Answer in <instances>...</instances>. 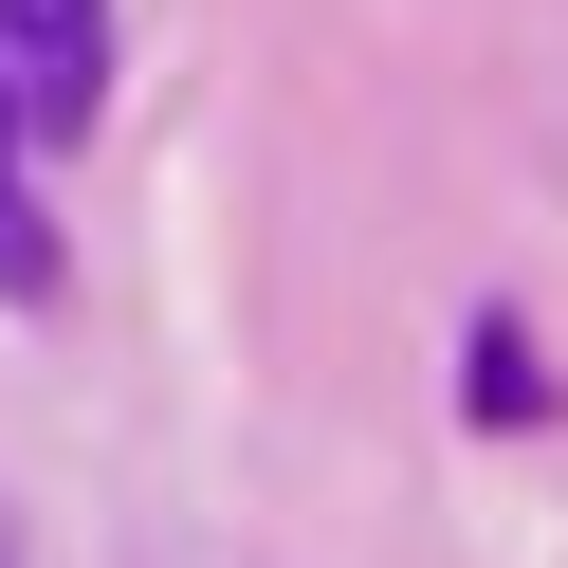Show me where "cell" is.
Masks as SVG:
<instances>
[{"instance_id":"cell-2","label":"cell","mask_w":568,"mask_h":568,"mask_svg":"<svg viewBox=\"0 0 568 568\" xmlns=\"http://www.w3.org/2000/svg\"><path fill=\"white\" fill-rule=\"evenodd\" d=\"M0 294H19V312L55 294V202L19 184V129H0Z\"/></svg>"},{"instance_id":"cell-4","label":"cell","mask_w":568,"mask_h":568,"mask_svg":"<svg viewBox=\"0 0 568 568\" xmlns=\"http://www.w3.org/2000/svg\"><path fill=\"white\" fill-rule=\"evenodd\" d=\"M0 568H19V531H0Z\"/></svg>"},{"instance_id":"cell-1","label":"cell","mask_w":568,"mask_h":568,"mask_svg":"<svg viewBox=\"0 0 568 568\" xmlns=\"http://www.w3.org/2000/svg\"><path fill=\"white\" fill-rule=\"evenodd\" d=\"M92 92H111V0H0V129L74 148Z\"/></svg>"},{"instance_id":"cell-3","label":"cell","mask_w":568,"mask_h":568,"mask_svg":"<svg viewBox=\"0 0 568 568\" xmlns=\"http://www.w3.org/2000/svg\"><path fill=\"white\" fill-rule=\"evenodd\" d=\"M458 404L477 422H531L550 385H531V348H514V312H477V348H458Z\"/></svg>"}]
</instances>
